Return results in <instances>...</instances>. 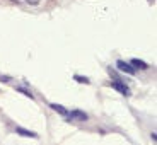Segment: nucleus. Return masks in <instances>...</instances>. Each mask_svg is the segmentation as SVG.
<instances>
[{"label":"nucleus","instance_id":"obj_1","mask_svg":"<svg viewBox=\"0 0 157 145\" xmlns=\"http://www.w3.org/2000/svg\"><path fill=\"white\" fill-rule=\"evenodd\" d=\"M116 65H118V68H120L121 72H125V74H130V75H133V74H135V68L132 67V65H128V63L121 62V60H120Z\"/></svg>","mask_w":157,"mask_h":145},{"label":"nucleus","instance_id":"obj_6","mask_svg":"<svg viewBox=\"0 0 157 145\" xmlns=\"http://www.w3.org/2000/svg\"><path fill=\"white\" fill-rule=\"evenodd\" d=\"M51 108H53V109H56L60 114H67V109H65L63 106H60V104H51Z\"/></svg>","mask_w":157,"mask_h":145},{"label":"nucleus","instance_id":"obj_7","mask_svg":"<svg viewBox=\"0 0 157 145\" xmlns=\"http://www.w3.org/2000/svg\"><path fill=\"white\" fill-rule=\"evenodd\" d=\"M75 80H78V82H84V84H89V78L80 77V75H75Z\"/></svg>","mask_w":157,"mask_h":145},{"label":"nucleus","instance_id":"obj_4","mask_svg":"<svg viewBox=\"0 0 157 145\" xmlns=\"http://www.w3.org/2000/svg\"><path fill=\"white\" fill-rule=\"evenodd\" d=\"M132 65H133L135 68H147V63L140 62V60H132Z\"/></svg>","mask_w":157,"mask_h":145},{"label":"nucleus","instance_id":"obj_3","mask_svg":"<svg viewBox=\"0 0 157 145\" xmlns=\"http://www.w3.org/2000/svg\"><path fill=\"white\" fill-rule=\"evenodd\" d=\"M70 118H74V120H87V114L82 113V111H72L70 113Z\"/></svg>","mask_w":157,"mask_h":145},{"label":"nucleus","instance_id":"obj_9","mask_svg":"<svg viewBox=\"0 0 157 145\" xmlns=\"http://www.w3.org/2000/svg\"><path fill=\"white\" fill-rule=\"evenodd\" d=\"M12 2H17V0H12Z\"/></svg>","mask_w":157,"mask_h":145},{"label":"nucleus","instance_id":"obj_5","mask_svg":"<svg viewBox=\"0 0 157 145\" xmlns=\"http://www.w3.org/2000/svg\"><path fill=\"white\" fill-rule=\"evenodd\" d=\"M17 133L26 135V137H36V133H34V132H28V130H22V128H17Z\"/></svg>","mask_w":157,"mask_h":145},{"label":"nucleus","instance_id":"obj_2","mask_svg":"<svg viewBox=\"0 0 157 145\" xmlns=\"http://www.w3.org/2000/svg\"><path fill=\"white\" fill-rule=\"evenodd\" d=\"M111 86H113V87H114V89H116V90H120L121 94H125V96H128V94H130L128 87H126V86H125V84H123V82H120V80H114V82L111 84Z\"/></svg>","mask_w":157,"mask_h":145},{"label":"nucleus","instance_id":"obj_8","mask_svg":"<svg viewBox=\"0 0 157 145\" xmlns=\"http://www.w3.org/2000/svg\"><path fill=\"white\" fill-rule=\"evenodd\" d=\"M28 4H31V5H38L39 4V0H26Z\"/></svg>","mask_w":157,"mask_h":145}]
</instances>
